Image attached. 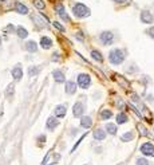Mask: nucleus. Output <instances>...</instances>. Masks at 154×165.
Returning <instances> with one entry per match:
<instances>
[{
    "label": "nucleus",
    "instance_id": "9",
    "mask_svg": "<svg viewBox=\"0 0 154 165\" xmlns=\"http://www.w3.org/2000/svg\"><path fill=\"white\" fill-rule=\"evenodd\" d=\"M72 114L74 117H82L84 114V105L82 102H76L72 107Z\"/></svg>",
    "mask_w": 154,
    "mask_h": 165
},
{
    "label": "nucleus",
    "instance_id": "12",
    "mask_svg": "<svg viewBox=\"0 0 154 165\" xmlns=\"http://www.w3.org/2000/svg\"><path fill=\"white\" fill-rule=\"evenodd\" d=\"M40 47L44 48V50H48V48L52 47V40L50 39V36H42L40 38Z\"/></svg>",
    "mask_w": 154,
    "mask_h": 165
},
{
    "label": "nucleus",
    "instance_id": "24",
    "mask_svg": "<svg viewBox=\"0 0 154 165\" xmlns=\"http://www.w3.org/2000/svg\"><path fill=\"white\" fill-rule=\"evenodd\" d=\"M111 117H113V111L111 110H107V109H105V110L101 111V118H102L103 121L111 118Z\"/></svg>",
    "mask_w": 154,
    "mask_h": 165
},
{
    "label": "nucleus",
    "instance_id": "33",
    "mask_svg": "<svg viewBox=\"0 0 154 165\" xmlns=\"http://www.w3.org/2000/svg\"><path fill=\"white\" fill-rule=\"evenodd\" d=\"M51 60H54V62H58V60H59V54H58V52H54V54H52Z\"/></svg>",
    "mask_w": 154,
    "mask_h": 165
},
{
    "label": "nucleus",
    "instance_id": "21",
    "mask_svg": "<svg viewBox=\"0 0 154 165\" xmlns=\"http://www.w3.org/2000/svg\"><path fill=\"white\" fill-rule=\"evenodd\" d=\"M105 130H106L109 134H117V125H114V124H106Z\"/></svg>",
    "mask_w": 154,
    "mask_h": 165
},
{
    "label": "nucleus",
    "instance_id": "10",
    "mask_svg": "<svg viewBox=\"0 0 154 165\" xmlns=\"http://www.w3.org/2000/svg\"><path fill=\"white\" fill-rule=\"evenodd\" d=\"M11 74H12V76H14V79L20 80L23 78V68H22V66H20V64H16V66L12 68Z\"/></svg>",
    "mask_w": 154,
    "mask_h": 165
},
{
    "label": "nucleus",
    "instance_id": "14",
    "mask_svg": "<svg viewBox=\"0 0 154 165\" xmlns=\"http://www.w3.org/2000/svg\"><path fill=\"white\" fill-rule=\"evenodd\" d=\"M66 93L68 95H74L76 93V83L72 80H67L66 82Z\"/></svg>",
    "mask_w": 154,
    "mask_h": 165
},
{
    "label": "nucleus",
    "instance_id": "19",
    "mask_svg": "<svg viewBox=\"0 0 154 165\" xmlns=\"http://www.w3.org/2000/svg\"><path fill=\"white\" fill-rule=\"evenodd\" d=\"M59 125V121L55 118V117H50V118L47 119V124H46V126L47 129H50V130H54V129L56 128Z\"/></svg>",
    "mask_w": 154,
    "mask_h": 165
},
{
    "label": "nucleus",
    "instance_id": "8",
    "mask_svg": "<svg viewBox=\"0 0 154 165\" xmlns=\"http://www.w3.org/2000/svg\"><path fill=\"white\" fill-rule=\"evenodd\" d=\"M141 153L143 156H154V145L150 142H145L141 146Z\"/></svg>",
    "mask_w": 154,
    "mask_h": 165
},
{
    "label": "nucleus",
    "instance_id": "27",
    "mask_svg": "<svg viewBox=\"0 0 154 165\" xmlns=\"http://www.w3.org/2000/svg\"><path fill=\"white\" fill-rule=\"evenodd\" d=\"M4 32H7V34H11V32H14L15 31V26L14 24H8L7 27H4Z\"/></svg>",
    "mask_w": 154,
    "mask_h": 165
},
{
    "label": "nucleus",
    "instance_id": "6",
    "mask_svg": "<svg viewBox=\"0 0 154 165\" xmlns=\"http://www.w3.org/2000/svg\"><path fill=\"white\" fill-rule=\"evenodd\" d=\"M139 20H141V23H143V24H153L154 23V14L150 11V10H142L141 11V14H139Z\"/></svg>",
    "mask_w": 154,
    "mask_h": 165
},
{
    "label": "nucleus",
    "instance_id": "1",
    "mask_svg": "<svg viewBox=\"0 0 154 165\" xmlns=\"http://www.w3.org/2000/svg\"><path fill=\"white\" fill-rule=\"evenodd\" d=\"M71 12L78 19H86L91 15V10L83 3H74L71 7Z\"/></svg>",
    "mask_w": 154,
    "mask_h": 165
},
{
    "label": "nucleus",
    "instance_id": "16",
    "mask_svg": "<svg viewBox=\"0 0 154 165\" xmlns=\"http://www.w3.org/2000/svg\"><path fill=\"white\" fill-rule=\"evenodd\" d=\"M15 32H16V35H18L20 39H26L28 36V30H27V28H24L23 26H18V27H16Z\"/></svg>",
    "mask_w": 154,
    "mask_h": 165
},
{
    "label": "nucleus",
    "instance_id": "35",
    "mask_svg": "<svg viewBox=\"0 0 154 165\" xmlns=\"http://www.w3.org/2000/svg\"><path fill=\"white\" fill-rule=\"evenodd\" d=\"M138 128L141 129V130H142V132H141V133H142V134H148V130H145V129H143V126H142V125H138Z\"/></svg>",
    "mask_w": 154,
    "mask_h": 165
},
{
    "label": "nucleus",
    "instance_id": "2",
    "mask_svg": "<svg viewBox=\"0 0 154 165\" xmlns=\"http://www.w3.org/2000/svg\"><path fill=\"white\" fill-rule=\"evenodd\" d=\"M125 58H126V56H125V51L118 47L113 48V50H110V52H109V62L111 64H114V66H118V64L123 63Z\"/></svg>",
    "mask_w": 154,
    "mask_h": 165
},
{
    "label": "nucleus",
    "instance_id": "5",
    "mask_svg": "<svg viewBox=\"0 0 154 165\" xmlns=\"http://www.w3.org/2000/svg\"><path fill=\"white\" fill-rule=\"evenodd\" d=\"M76 83H78V86L80 89H88L91 85V76L86 74V72H82V74H79L78 78H76Z\"/></svg>",
    "mask_w": 154,
    "mask_h": 165
},
{
    "label": "nucleus",
    "instance_id": "3",
    "mask_svg": "<svg viewBox=\"0 0 154 165\" xmlns=\"http://www.w3.org/2000/svg\"><path fill=\"white\" fill-rule=\"evenodd\" d=\"M115 40L114 32L111 31H103L99 34V42L103 44V46H111Z\"/></svg>",
    "mask_w": 154,
    "mask_h": 165
},
{
    "label": "nucleus",
    "instance_id": "22",
    "mask_svg": "<svg viewBox=\"0 0 154 165\" xmlns=\"http://www.w3.org/2000/svg\"><path fill=\"white\" fill-rule=\"evenodd\" d=\"M127 115L125 114V113H119L118 115H117V124L118 125H122V124H126L127 122Z\"/></svg>",
    "mask_w": 154,
    "mask_h": 165
},
{
    "label": "nucleus",
    "instance_id": "31",
    "mask_svg": "<svg viewBox=\"0 0 154 165\" xmlns=\"http://www.w3.org/2000/svg\"><path fill=\"white\" fill-rule=\"evenodd\" d=\"M52 24H54V27H55V28H58L59 31H62V32H64V31H66V28H64V27H63V26H62V24H60L59 22H54Z\"/></svg>",
    "mask_w": 154,
    "mask_h": 165
},
{
    "label": "nucleus",
    "instance_id": "11",
    "mask_svg": "<svg viewBox=\"0 0 154 165\" xmlns=\"http://www.w3.org/2000/svg\"><path fill=\"white\" fill-rule=\"evenodd\" d=\"M24 48H26V51H28V52H36L38 51V43H36L35 40H27V42L24 43Z\"/></svg>",
    "mask_w": 154,
    "mask_h": 165
},
{
    "label": "nucleus",
    "instance_id": "23",
    "mask_svg": "<svg viewBox=\"0 0 154 165\" xmlns=\"http://www.w3.org/2000/svg\"><path fill=\"white\" fill-rule=\"evenodd\" d=\"M39 72H40V67L39 66H30V67H28V75H30V76L38 75Z\"/></svg>",
    "mask_w": 154,
    "mask_h": 165
},
{
    "label": "nucleus",
    "instance_id": "29",
    "mask_svg": "<svg viewBox=\"0 0 154 165\" xmlns=\"http://www.w3.org/2000/svg\"><path fill=\"white\" fill-rule=\"evenodd\" d=\"M137 165H149V161L143 158V157H141V158L137 160Z\"/></svg>",
    "mask_w": 154,
    "mask_h": 165
},
{
    "label": "nucleus",
    "instance_id": "26",
    "mask_svg": "<svg viewBox=\"0 0 154 165\" xmlns=\"http://www.w3.org/2000/svg\"><path fill=\"white\" fill-rule=\"evenodd\" d=\"M133 138H134V133H133V132H127V133H125V134L121 137V140L125 141V142H129V141H131Z\"/></svg>",
    "mask_w": 154,
    "mask_h": 165
},
{
    "label": "nucleus",
    "instance_id": "15",
    "mask_svg": "<svg viewBox=\"0 0 154 165\" xmlns=\"http://www.w3.org/2000/svg\"><path fill=\"white\" fill-rule=\"evenodd\" d=\"M92 137H94V140H96V141H103L106 138V132H105L103 129H95L94 133H92Z\"/></svg>",
    "mask_w": 154,
    "mask_h": 165
},
{
    "label": "nucleus",
    "instance_id": "25",
    "mask_svg": "<svg viewBox=\"0 0 154 165\" xmlns=\"http://www.w3.org/2000/svg\"><path fill=\"white\" fill-rule=\"evenodd\" d=\"M32 4H34L35 8H38V10H40V11L46 8V3H44V0H34Z\"/></svg>",
    "mask_w": 154,
    "mask_h": 165
},
{
    "label": "nucleus",
    "instance_id": "13",
    "mask_svg": "<svg viewBox=\"0 0 154 165\" xmlns=\"http://www.w3.org/2000/svg\"><path fill=\"white\" fill-rule=\"evenodd\" d=\"M52 76H54L55 82H58V83L66 82V76H64V74L60 70H54V71H52Z\"/></svg>",
    "mask_w": 154,
    "mask_h": 165
},
{
    "label": "nucleus",
    "instance_id": "30",
    "mask_svg": "<svg viewBox=\"0 0 154 165\" xmlns=\"http://www.w3.org/2000/svg\"><path fill=\"white\" fill-rule=\"evenodd\" d=\"M12 94H14V85H10V86H8V90L6 91V95L7 97H12Z\"/></svg>",
    "mask_w": 154,
    "mask_h": 165
},
{
    "label": "nucleus",
    "instance_id": "7",
    "mask_svg": "<svg viewBox=\"0 0 154 165\" xmlns=\"http://www.w3.org/2000/svg\"><path fill=\"white\" fill-rule=\"evenodd\" d=\"M14 10H15L16 14H19V15H28V14H30V10H28V7L24 3H22V2H15Z\"/></svg>",
    "mask_w": 154,
    "mask_h": 165
},
{
    "label": "nucleus",
    "instance_id": "20",
    "mask_svg": "<svg viewBox=\"0 0 154 165\" xmlns=\"http://www.w3.org/2000/svg\"><path fill=\"white\" fill-rule=\"evenodd\" d=\"M90 55L92 56V59L96 60V62H103V55H102V52H101L99 50H91L90 52Z\"/></svg>",
    "mask_w": 154,
    "mask_h": 165
},
{
    "label": "nucleus",
    "instance_id": "18",
    "mask_svg": "<svg viewBox=\"0 0 154 165\" xmlns=\"http://www.w3.org/2000/svg\"><path fill=\"white\" fill-rule=\"evenodd\" d=\"M54 113H55V115L58 117V118H63L64 115H66V106H63V105H58V106L55 107V110H54Z\"/></svg>",
    "mask_w": 154,
    "mask_h": 165
},
{
    "label": "nucleus",
    "instance_id": "28",
    "mask_svg": "<svg viewBox=\"0 0 154 165\" xmlns=\"http://www.w3.org/2000/svg\"><path fill=\"white\" fill-rule=\"evenodd\" d=\"M146 34H148L149 38L154 40V26H152V27L148 28V30H146Z\"/></svg>",
    "mask_w": 154,
    "mask_h": 165
},
{
    "label": "nucleus",
    "instance_id": "4",
    "mask_svg": "<svg viewBox=\"0 0 154 165\" xmlns=\"http://www.w3.org/2000/svg\"><path fill=\"white\" fill-rule=\"evenodd\" d=\"M54 10H55V14L58 15L59 18L63 20V22H66V23L70 22V16H68V14H67L66 8H64V4L63 3H56L55 6H54Z\"/></svg>",
    "mask_w": 154,
    "mask_h": 165
},
{
    "label": "nucleus",
    "instance_id": "37",
    "mask_svg": "<svg viewBox=\"0 0 154 165\" xmlns=\"http://www.w3.org/2000/svg\"><path fill=\"white\" fill-rule=\"evenodd\" d=\"M0 2H2V3H6V2H7V0H0Z\"/></svg>",
    "mask_w": 154,
    "mask_h": 165
},
{
    "label": "nucleus",
    "instance_id": "36",
    "mask_svg": "<svg viewBox=\"0 0 154 165\" xmlns=\"http://www.w3.org/2000/svg\"><path fill=\"white\" fill-rule=\"evenodd\" d=\"M2 42H3V40H2V36H0V46H2Z\"/></svg>",
    "mask_w": 154,
    "mask_h": 165
},
{
    "label": "nucleus",
    "instance_id": "32",
    "mask_svg": "<svg viewBox=\"0 0 154 165\" xmlns=\"http://www.w3.org/2000/svg\"><path fill=\"white\" fill-rule=\"evenodd\" d=\"M75 38L78 39V40H83V39H84V34H83V32H76V34H75Z\"/></svg>",
    "mask_w": 154,
    "mask_h": 165
},
{
    "label": "nucleus",
    "instance_id": "17",
    "mask_svg": "<svg viewBox=\"0 0 154 165\" xmlns=\"http://www.w3.org/2000/svg\"><path fill=\"white\" fill-rule=\"evenodd\" d=\"M91 125H92L91 117H87V115H82V117H80V126H82V128L88 129Z\"/></svg>",
    "mask_w": 154,
    "mask_h": 165
},
{
    "label": "nucleus",
    "instance_id": "34",
    "mask_svg": "<svg viewBox=\"0 0 154 165\" xmlns=\"http://www.w3.org/2000/svg\"><path fill=\"white\" fill-rule=\"evenodd\" d=\"M111 2L115 4H125V3H127L129 0H111Z\"/></svg>",
    "mask_w": 154,
    "mask_h": 165
}]
</instances>
